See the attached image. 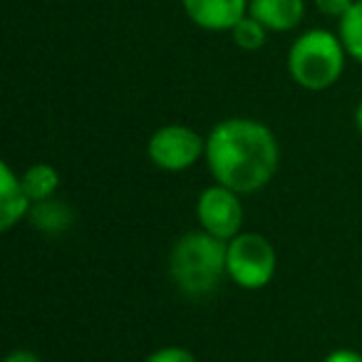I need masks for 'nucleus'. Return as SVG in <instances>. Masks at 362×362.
I'll list each match as a JSON object with an SVG mask.
<instances>
[{
	"instance_id": "dca6fc26",
	"label": "nucleus",
	"mask_w": 362,
	"mask_h": 362,
	"mask_svg": "<svg viewBox=\"0 0 362 362\" xmlns=\"http://www.w3.org/2000/svg\"><path fill=\"white\" fill-rule=\"evenodd\" d=\"M322 362H362V355H357L355 350H335Z\"/></svg>"
},
{
	"instance_id": "2eb2a0df",
	"label": "nucleus",
	"mask_w": 362,
	"mask_h": 362,
	"mask_svg": "<svg viewBox=\"0 0 362 362\" xmlns=\"http://www.w3.org/2000/svg\"><path fill=\"white\" fill-rule=\"evenodd\" d=\"M313 3H315V8L322 16L335 18V21H340V18L355 6V0H313Z\"/></svg>"
},
{
	"instance_id": "a211bd4d",
	"label": "nucleus",
	"mask_w": 362,
	"mask_h": 362,
	"mask_svg": "<svg viewBox=\"0 0 362 362\" xmlns=\"http://www.w3.org/2000/svg\"><path fill=\"white\" fill-rule=\"evenodd\" d=\"M355 124H357V129H360V134H362V102L357 105V112H355Z\"/></svg>"
},
{
	"instance_id": "f03ea898",
	"label": "nucleus",
	"mask_w": 362,
	"mask_h": 362,
	"mask_svg": "<svg viewBox=\"0 0 362 362\" xmlns=\"http://www.w3.org/2000/svg\"><path fill=\"white\" fill-rule=\"evenodd\" d=\"M228 243L211 233H187L169 256V276L187 296H206L221 283L226 271Z\"/></svg>"
},
{
	"instance_id": "423d86ee",
	"label": "nucleus",
	"mask_w": 362,
	"mask_h": 362,
	"mask_svg": "<svg viewBox=\"0 0 362 362\" xmlns=\"http://www.w3.org/2000/svg\"><path fill=\"white\" fill-rule=\"evenodd\" d=\"M197 216L202 221L204 231L228 243L233 236H238V228H241L243 221V209L241 202H238V194L228 187H221V184L209 187L199 197Z\"/></svg>"
},
{
	"instance_id": "7ed1b4c3",
	"label": "nucleus",
	"mask_w": 362,
	"mask_h": 362,
	"mask_svg": "<svg viewBox=\"0 0 362 362\" xmlns=\"http://www.w3.org/2000/svg\"><path fill=\"white\" fill-rule=\"evenodd\" d=\"M345 45L330 30H305L288 52V72L300 87L320 92L332 87L345 67Z\"/></svg>"
},
{
	"instance_id": "20e7f679",
	"label": "nucleus",
	"mask_w": 362,
	"mask_h": 362,
	"mask_svg": "<svg viewBox=\"0 0 362 362\" xmlns=\"http://www.w3.org/2000/svg\"><path fill=\"white\" fill-rule=\"evenodd\" d=\"M278 256L266 236L258 233H238L228 241L226 271L233 283L246 291H258L268 286L276 276Z\"/></svg>"
},
{
	"instance_id": "ddd939ff",
	"label": "nucleus",
	"mask_w": 362,
	"mask_h": 362,
	"mask_svg": "<svg viewBox=\"0 0 362 362\" xmlns=\"http://www.w3.org/2000/svg\"><path fill=\"white\" fill-rule=\"evenodd\" d=\"M231 35H233V42H236L238 47H243V50H261V47L266 45L268 30L256 21V18L246 16L236 23Z\"/></svg>"
},
{
	"instance_id": "0eeeda50",
	"label": "nucleus",
	"mask_w": 362,
	"mask_h": 362,
	"mask_svg": "<svg viewBox=\"0 0 362 362\" xmlns=\"http://www.w3.org/2000/svg\"><path fill=\"white\" fill-rule=\"evenodd\" d=\"M181 6L194 25L211 33H231L248 16V0H181Z\"/></svg>"
},
{
	"instance_id": "39448f33",
	"label": "nucleus",
	"mask_w": 362,
	"mask_h": 362,
	"mask_svg": "<svg viewBox=\"0 0 362 362\" xmlns=\"http://www.w3.org/2000/svg\"><path fill=\"white\" fill-rule=\"evenodd\" d=\"M202 154H206V141L192 127H161L149 139V159L164 171L192 169Z\"/></svg>"
},
{
	"instance_id": "1a4fd4ad",
	"label": "nucleus",
	"mask_w": 362,
	"mask_h": 362,
	"mask_svg": "<svg viewBox=\"0 0 362 362\" xmlns=\"http://www.w3.org/2000/svg\"><path fill=\"white\" fill-rule=\"evenodd\" d=\"M33 209V202L28 199L23 189L21 176L11 169V164H0V228L11 231L23 216H28Z\"/></svg>"
},
{
	"instance_id": "9b49d317",
	"label": "nucleus",
	"mask_w": 362,
	"mask_h": 362,
	"mask_svg": "<svg viewBox=\"0 0 362 362\" xmlns=\"http://www.w3.org/2000/svg\"><path fill=\"white\" fill-rule=\"evenodd\" d=\"M30 221L35 223L37 228H42V231L60 233V231H65V228H70L72 211L67 209V204H60V202H52V199H47V202L33 204Z\"/></svg>"
},
{
	"instance_id": "9d476101",
	"label": "nucleus",
	"mask_w": 362,
	"mask_h": 362,
	"mask_svg": "<svg viewBox=\"0 0 362 362\" xmlns=\"http://www.w3.org/2000/svg\"><path fill=\"white\" fill-rule=\"evenodd\" d=\"M23 189L33 204H40L52 199V194L60 187V174L50 164H33L25 174L21 176Z\"/></svg>"
},
{
	"instance_id": "f3484780",
	"label": "nucleus",
	"mask_w": 362,
	"mask_h": 362,
	"mask_svg": "<svg viewBox=\"0 0 362 362\" xmlns=\"http://www.w3.org/2000/svg\"><path fill=\"white\" fill-rule=\"evenodd\" d=\"M6 362H42V360L30 350H16L6 357Z\"/></svg>"
},
{
	"instance_id": "6e6552de",
	"label": "nucleus",
	"mask_w": 362,
	"mask_h": 362,
	"mask_svg": "<svg viewBox=\"0 0 362 362\" xmlns=\"http://www.w3.org/2000/svg\"><path fill=\"white\" fill-rule=\"evenodd\" d=\"M248 16L266 30H296L305 18V0H248Z\"/></svg>"
},
{
	"instance_id": "f8f14e48",
	"label": "nucleus",
	"mask_w": 362,
	"mask_h": 362,
	"mask_svg": "<svg viewBox=\"0 0 362 362\" xmlns=\"http://www.w3.org/2000/svg\"><path fill=\"white\" fill-rule=\"evenodd\" d=\"M337 35L347 55L362 62V0H355V6L337 21Z\"/></svg>"
},
{
	"instance_id": "f257e3e1",
	"label": "nucleus",
	"mask_w": 362,
	"mask_h": 362,
	"mask_svg": "<svg viewBox=\"0 0 362 362\" xmlns=\"http://www.w3.org/2000/svg\"><path fill=\"white\" fill-rule=\"evenodd\" d=\"M276 134L256 119H226L206 139V161L214 179L236 194H253L273 179L278 169Z\"/></svg>"
},
{
	"instance_id": "4468645a",
	"label": "nucleus",
	"mask_w": 362,
	"mask_h": 362,
	"mask_svg": "<svg viewBox=\"0 0 362 362\" xmlns=\"http://www.w3.org/2000/svg\"><path fill=\"white\" fill-rule=\"evenodd\" d=\"M144 362H197V357L187 347H161V350L151 352Z\"/></svg>"
}]
</instances>
